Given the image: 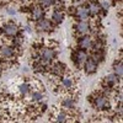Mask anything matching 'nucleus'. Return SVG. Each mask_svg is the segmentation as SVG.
Masks as SVG:
<instances>
[{
    "mask_svg": "<svg viewBox=\"0 0 123 123\" xmlns=\"http://www.w3.org/2000/svg\"><path fill=\"white\" fill-rule=\"evenodd\" d=\"M31 98L33 101H41L43 98V95H42V92H39V90H36L31 94Z\"/></svg>",
    "mask_w": 123,
    "mask_h": 123,
    "instance_id": "nucleus-21",
    "label": "nucleus"
},
{
    "mask_svg": "<svg viewBox=\"0 0 123 123\" xmlns=\"http://www.w3.org/2000/svg\"><path fill=\"white\" fill-rule=\"evenodd\" d=\"M50 71L55 75V76H62V75H64L65 74V71H67V68L64 64H62V63H57L54 64L53 67H50Z\"/></svg>",
    "mask_w": 123,
    "mask_h": 123,
    "instance_id": "nucleus-7",
    "label": "nucleus"
},
{
    "mask_svg": "<svg viewBox=\"0 0 123 123\" xmlns=\"http://www.w3.org/2000/svg\"><path fill=\"white\" fill-rule=\"evenodd\" d=\"M36 28L38 31H52L53 30V25L49 20H46V18H42L39 20L36 25Z\"/></svg>",
    "mask_w": 123,
    "mask_h": 123,
    "instance_id": "nucleus-5",
    "label": "nucleus"
},
{
    "mask_svg": "<svg viewBox=\"0 0 123 123\" xmlns=\"http://www.w3.org/2000/svg\"><path fill=\"white\" fill-rule=\"evenodd\" d=\"M87 11H89V15H91V16H95V15H98L100 12H101V6L98 5V4H96V3H90L87 6Z\"/></svg>",
    "mask_w": 123,
    "mask_h": 123,
    "instance_id": "nucleus-14",
    "label": "nucleus"
},
{
    "mask_svg": "<svg viewBox=\"0 0 123 123\" xmlns=\"http://www.w3.org/2000/svg\"><path fill=\"white\" fill-rule=\"evenodd\" d=\"M76 17H79L81 21H86L87 17H89V11H87V7L81 5V6H78L75 9V14H74Z\"/></svg>",
    "mask_w": 123,
    "mask_h": 123,
    "instance_id": "nucleus-6",
    "label": "nucleus"
},
{
    "mask_svg": "<svg viewBox=\"0 0 123 123\" xmlns=\"http://www.w3.org/2000/svg\"><path fill=\"white\" fill-rule=\"evenodd\" d=\"M73 60L76 63L78 67H81L83 64H85V62L87 60V54L85 50L83 49H78L76 52L73 54Z\"/></svg>",
    "mask_w": 123,
    "mask_h": 123,
    "instance_id": "nucleus-2",
    "label": "nucleus"
},
{
    "mask_svg": "<svg viewBox=\"0 0 123 123\" xmlns=\"http://www.w3.org/2000/svg\"><path fill=\"white\" fill-rule=\"evenodd\" d=\"M28 91H30V85L26 84V83H24V84H21V85L18 86V92L21 95H26Z\"/></svg>",
    "mask_w": 123,
    "mask_h": 123,
    "instance_id": "nucleus-22",
    "label": "nucleus"
},
{
    "mask_svg": "<svg viewBox=\"0 0 123 123\" xmlns=\"http://www.w3.org/2000/svg\"><path fill=\"white\" fill-rule=\"evenodd\" d=\"M94 102V106L96 110L98 111H104V110H110L111 107V102H110V98L106 96V95H96L92 100Z\"/></svg>",
    "mask_w": 123,
    "mask_h": 123,
    "instance_id": "nucleus-1",
    "label": "nucleus"
},
{
    "mask_svg": "<svg viewBox=\"0 0 123 123\" xmlns=\"http://www.w3.org/2000/svg\"><path fill=\"white\" fill-rule=\"evenodd\" d=\"M117 80H118V78H117L115 74L107 75V76L105 78V86H106V89H111L113 85H116V84H117Z\"/></svg>",
    "mask_w": 123,
    "mask_h": 123,
    "instance_id": "nucleus-15",
    "label": "nucleus"
},
{
    "mask_svg": "<svg viewBox=\"0 0 123 123\" xmlns=\"http://www.w3.org/2000/svg\"><path fill=\"white\" fill-rule=\"evenodd\" d=\"M113 70H115V75H116L117 78H119V80H121L122 74H123V64H122V60H119V63H118V62H117V63H115Z\"/></svg>",
    "mask_w": 123,
    "mask_h": 123,
    "instance_id": "nucleus-17",
    "label": "nucleus"
},
{
    "mask_svg": "<svg viewBox=\"0 0 123 123\" xmlns=\"http://www.w3.org/2000/svg\"><path fill=\"white\" fill-rule=\"evenodd\" d=\"M3 30H4V33L7 35V36H15V35H17V32H18V27H17V25H15L14 22H10V24L5 25V26L3 27Z\"/></svg>",
    "mask_w": 123,
    "mask_h": 123,
    "instance_id": "nucleus-8",
    "label": "nucleus"
},
{
    "mask_svg": "<svg viewBox=\"0 0 123 123\" xmlns=\"http://www.w3.org/2000/svg\"><path fill=\"white\" fill-rule=\"evenodd\" d=\"M84 4H85V0H73V5L75 7L81 6V5H84Z\"/></svg>",
    "mask_w": 123,
    "mask_h": 123,
    "instance_id": "nucleus-24",
    "label": "nucleus"
},
{
    "mask_svg": "<svg viewBox=\"0 0 123 123\" xmlns=\"http://www.w3.org/2000/svg\"><path fill=\"white\" fill-rule=\"evenodd\" d=\"M78 44H79V48L81 49H90L92 46V39L87 36H83V38H80Z\"/></svg>",
    "mask_w": 123,
    "mask_h": 123,
    "instance_id": "nucleus-10",
    "label": "nucleus"
},
{
    "mask_svg": "<svg viewBox=\"0 0 123 123\" xmlns=\"http://www.w3.org/2000/svg\"><path fill=\"white\" fill-rule=\"evenodd\" d=\"M63 18H64V15H63V12L60 11V10H55V11L53 12V15H52V20L54 22H57V24H60L62 21H63Z\"/></svg>",
    "mask_w": 123,
    "mask_h": 123,
    "instance_id": "nucleus-18",
    "label": "nucleus"
},
{
    "mask_svg": "<svg viewBox=\"0 0 123 123\" xmlns=\"http://www.w3.org/2000/svg\"><path fill=\"white\" fill-rule=\"evenodd\" d=\"M7 14H9V15H15V14H16V10H14V9H7Z\"/></svg>",
    "mask_w": 123,
    "mask_h": 123,
    "instance_id": "nucleus-25",
    "label": "nucleus"
},
{
    "mask_svg": "<svg viewBox=\"0 0 123 123\" xmlns=\"http://www.w3.org/2000/svg\"><path fill=\"white\" fill-rule=\"evenodd\" d=\"M0 54H1V57L5 58V59H10L15 55V49L11 48L10 46H3L0 48Z\"/></svg>",
    "mask_w": 123,
    "mask_h": 123,
    "instance_id": "nucleus-9",
    "label": "nucleus"
},
{
    "mask_svg": "<svg viewBox=\"0 0 123 123\" xmlns=\"http://www.w3.org/2000/svg\"><path fill=\"white\" fill-rule=\"evenodd\" d=\"M75 32L80 36H86L90 32V25L87 21H80L75 26Z\"/></svg>",
    "mask_w": 123,
    "mask_h": 123,
    "instance_id": "nucleus-3",
    "label": "nucleus"
},
{
    "mask_svg": "<svg viewBox=\"0 0 123 123\" xmlns=\"http://www.w3.org/2000/svg\"><path fill=\"white\" fill-rule=\"evenodd\" d=\"M0 69H1V68H0Z\"/></svg>",
    "mask_w": 123,
    "mask_h": 123,
    "instance_id": "nucleus-27",
    "label": "nucleus"
},
{
    "mask_svg": "<svg viewBox=\"0 0 123 123\" xmlns=\"http://www.w3.org/2000/svg\"><path fill=\"white\" fill-rule=\"evenodd\" d=\"M91 48H92L94 52H102V49H104V43H102L100 39H97L96 42L91 46Z\"/></svg>",
    "mask_w": 123,
    "mask_h": 123,
    "instance_id": "nucleus-20",
    "label": "nucleus"
},
{
    "mask_svg": "<svg viewBox=\"0 0 123 123\" xmlns=\"http://www.w3.org/2000/svg\"><path fill=\"white\" fill-rule=\"evenodd\" d=\"M54 118H55L57 122H67L68 121V115L65 113V112H63V111H59V112L55 113Z\"/></svg>",
    "mask_w": 123,
    "mask_h": 123,
    "instance_id": "nucleus-19",
    "label": "nucleus"
},
{
    "mask_svg": "<svg viewBox=\"0 0 123 123\" xmlns=\"http://www.w3.org/2000/svg\"><path fill=\"white\" fill-rule=\"evenodd\" d=\"M85 69H86V73L87 74H94L95 71H96V69H97V63L90 58V59H87L85 62Z\"/></svg>",
    "mask_w": 123,
    "mask_h": 123,
    "instance_id": "nucleus-11",
    "label": "nucleus"
},
{
    "mask_svg": "<svg viewBox=\"0 0 123 123\" xmlns=\"http://www.w3.org/2000/svg\"><path fill=\"white\" fill-rule=\"evenodd\" d=\"M62 105H63V107H64L65 110H74V108H75V101H74V98L67 97V98L63 100Z\"/></svg>",
    "mask_w": 123,
    "mask_h": 123,
    "instance_id": "nucleus-16",
    "label": "nucleus"
},
{
    "mask_svg": "<svg viewBox=\"0 0 123 123\" xmlns=\"http://www.w3.org/2000/svg\"><path fill=\"white\" fill-rule=\"evenodd\" d=\"M39 57L42 58L43 60H47V62H50L53 60L54 57H55V50L53 48L50 47H46V48H42V50H41V54Z\"/></svg>",
    "mask_w": 123,
    "mask_h": 123,
    "instance_id": "nucleus-4",
    "label": "nucleus"
},
{
    "mask_svg": "<svg viewBox=\"0 0 123 123\" xmlns=\"http://www.w3.org/2000/svg\"><path fill=\"white\" fill-rule=\"evenodd\" d=\"M62 86L65 89H71L74 85V79L70 75H62Z\"/></svg>",
    "mask_w": 123,
    "mask_h": 123,
    "instance_id": "nucleus-13",
    "label": "nucleus"
},
{
    "mask_svg": "<svg viewBox=\"0 0 123 123\" xmlns=\"http://www.w3.org/2000/svg\"><path fill=\"white\" fill-rule=\"evenodd\" d=\"M91 1H97V0H91Z\"/></svg>",
    "mask_w": 123,
    "mask_h": 123,
    "instance_id": "nucleus-26",
    "label": "nucleus"
},
{
    "mask_svg": "<svg viewBox=\"0 0 123 123\" xmlns=\"http://www.w3.org/2000/svg\"><path fill=\"white\" fill-rule=\"evenodd\" d=\"M44 16V11L42 6H36L32 9V18L35 20V21H39V20H42Z\"/></svg>",
    "mask_w": 123,
    "mask_h": 123,
    "instance_id": "nucleus-12",
    "label": "nucleus"
},
{
    "mask_svg": "<svg viewBox=\"0 0 123 123\" xmlns=\"http://www.w3.org/2000/svg\"><path fill=\"white\" fill-rule=\"evenodd\" d=\"M54 0H39V4L42 7H49L50 5H53Z\"/></svg>",
    "mask_w": 123,
    "mask_h": 123,
    "instance_id": "nucleus-23",
    "label": "nucleus"
}]
</instances>
